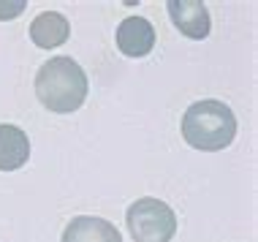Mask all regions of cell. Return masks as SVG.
<instances>
[{
  "mask_svg": "<svg viewBox=\"0 0 258 242\" xmlns=\"http://www.w3.org/2000/svg\"><path fill=\"white\" fill-rule=\"evenodd\" d=\"M87 74L68 54L49 57L36 74V98L49 112L71 114L87 101Z\"/></svg>",
  "mask_w": 258,
  "mask_h": 242,
  "instance_id": "obj_1",
  "label": "cell"
},
{
  "mask_svg": "<svg viewBox=\"0 0 258 242\" xmlns=\"http://www.w3.org/2000/svg\"><path fill=\"white\" fill-rule=\"evenodd\" d=\"M182 136L193 150L201 153H218L226 150L236 136V117L231 106L223 101L207 98L187 106L182 117Z\"/></svg>",
  "mask_w": 258,
  "mask_h": 242,
  "instance_id": "obj_2",
  "label": "cell"
},
{
  "mask_svg": "<svg viewBox=\"0 0 258 242\" xmlns=\"http://www.w3.org/2000/svg\"><path fill=\"white\" fill-rule=\"evenodd\" d=\"M169 17L171 25L177 27L182 36L193 41H204L212 30V19H209V9L201 0H169Z\"/></svg>",
  "mask_w": 258,
  "mask_h": 242,
  "instance_id": "obj_4",
  "label": "cell"
},
{
  "mask_svg": "<svg viewBox=\"0 0 258 242\" xmlns=\"http://www.w3.org/2000/svg\"><path fill=\"white\" fill-rule=\"evenodd\" d=\"M117 49L125 57H147L155 49V27L144 17H125L117 27Z\"/></svg>",
  "mask_w": 258,
  "mask_h": 242,
  "instance_id": "obj_5",
  "label": "cell"
},
{
  "mask_svg": "<svg viewBox=\"0 0 258 242\" xmlns=\"http://www.w3.org/2000/svg\"><path fill=\"white\" fill-rule=\"evenodd\" d=\"M71 36V22L66 19V14L60 11H44L33 19L30 25V41L41 49H54L62 46Z\"/></svg>",
  "mask_w": 258,
  "mask_h": 242,
  "instance_id": "obj_7",
  "label": "cell"
},
{
  "mask_svg": "<svg viewBox=\"0 0 258 242\" xmlns=\"http://www.w3.org/2000/svg\"><path fill=\"white\" fill-rule=\"evenodd\" d=\"M25 9H27L25 0H19V3H0V22L3 19H17Z\"/></svg>",
  "mask_w": 258,
  "mask_h": 242,
  "instance_id": "obj_9",
  "label": "cell"
},
{
  "mask_svg": "<svg viewBox=\"0 0 258 242\" xmlns=\"http://www.w3.org/2000/svg\"><path fill=\"white\" fill-rule=\"evenodd\" d=\"M125 226L134 242H171L177 234V215L166 202L144 196L125 210Z\"/></svg>",
  "mask_w": 258,
  "mask_h": 242,
  "instance_id": "obj_3",
  "label": "cell"
},
{
  "mask_svg": "<svg viewBox=\"0 0 258 242\" xmlns=\"http://www.w3.org/2000/svg\"><path fill=\"white\" fill-rule=\"evenodd\" d=\"M60 242H122V234L106 218L79 215L66 226Z\"/></svg>",
  "mask_w": 258,
  "mask_h": 242,
  "instance_id": "obj_6",
  "label": "cell"
},
{
  "mask_svg": "<svg viewBox=\"0 0 258 242\" xmlns=\"http://www.w3.org/2000/svg\"><path fill=\"white\" fill-rule=\"evenodd\" d=\"M30 158V139L22 128L9 126L3 123L0 126V171H17L22 169Z\"/></svg>",
  "mask_w": 258,
  "mask_h": 242,
  "instance_id": "obj_8",
  "label": "cell"
}]
</instances>
